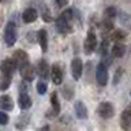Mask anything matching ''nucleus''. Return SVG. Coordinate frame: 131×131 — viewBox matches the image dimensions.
I'll use <instances>...</instances> for the list:
<instances>
[{"label":"nucleus","instance_id":"423d86ee","mask_svg":"<svg viewBox=\"0 0 131 131\" xmlns=\"http://www.w3.org/2000/svg\"><path fill=\"white\" fill-rule=\"evenodd\" d=\"M83 72V63L79 57H74L71 61V75L75 81H79Z\"/></svg>","mask_w":131,"mask_h":131},{"label":"nucleus","instance_id":"cd10ccee","mask_svg":"<svg viewBox=\"0 0 131 131\" xmlns=\"http://www.w3.org/2000/svg\"><path fill=\"white\" fill-rule=\"evenodd\" d=\"M123 72H124V71H123V68H117L116 70V72H115V78H113V85H117L119 82H120Z\"/></svg>","mask_w":131,"mask_h":131},{"label":"nucleus","instance_id":"4be33fe9","mask_svg":"<svg viewBox=\"0 0 131 131\" xmlns=\"http://www.w3.org/2000/svg\"><path fill=\"white\" fill-rule=\"evenodd\" d=\"M72 18H74V10H72V8H67V10L63 11V12H61V14L59 15V18H57V19L63 20V22L71 23Z\"/></svg>","mask_w":131,"mask_h":131},{"label":"nucleus","instance_id":"9b49d317","mask_svg":"<svg viewBox=\"0 0 131 131\" xmlns=\"http://www.w3.org/2000/svg\"><path fill=\"white\" fill-rule=\"evenodd\" d=\"M37 41H38L42 52L48 51V31L45 29H40L38 33H37Z\"/></svg>","mask_w":131,"mask_h":131},{"label":"nucleus","instance_id":"393cba45","mask_svg":"<svg viewBox=\"0 0 131 131\" xmlns=\"http://www.w3.org/2000/svg\"><path fill=\"white\" fill-rule=\"evenodd\" d=\"M112 40H115L116 42H120V40H123V38H126L127 37V33L124 31V30H116V31H113L112 33Z\"/></svg>","mask_w":131,"mask_h":131},{"label":"nucleus","instance_id":"a878e982","mask_svg":"<svg viewBox=\"0 0 131 131\" xmlns=\"http://www.w3.org/2000/svg\"><path fill=\"white\" fill-rule=\"evenodd\" d=\"M61 93H63L64 98H67L68 101H70V100H71V98L74 97V90H72L71 86H64V88L61 89Z\"/></svg>","mask_w":131,"mask_h":131},{"label":"nucleus","instance_id":"2f4dec72","mask_svg":"<svg viewBox=\"0 0 131 131\" xmlns=\"http://www.w3.org/2000/svg\"><path fill=\"white\" fill-rule=\"evenodd\" d=\"M49 130H51V128H49V126L47 124V126H44V127H42V128H41L40 131H49Z\"/></svg>","mask_w":131,"mask_h":131},{"label":"nucleus","instance_id":"4468645a","mask_svg":"<svg viewBox=\"0 0 131 131\" xmlns=\"http://www.w3.org/2000/svg\"><path fill=\"white\" fill-rule=\"evenodd\" d=\"M56 29L60 34H70L72 33V25L68 23V22H63L60 19H56Z\"/></svg>","mask_w":131,"mask_h":131},{"label":"nucleus","instance_id":"6e6552de","mask_svg":"<svg viewBox=\"0 0 131 131\" xmlns=\"http://www.w3.org/2000/svg\"><path fill=\"white\" fill-rule=\"evenodd\" d=\"M37 72H38V77L42 81H47L49 78V74H51V68H49V64L45 59H41L37 64Z\"/></svg>","mask_w":131,"mask_h":131},{"label":"nucleus","instance_id":"1a4fd4ad","mask_svg":"<svg viewBox=\"0 0 131 131\" xmlns=\"http://www.w3.org/2000/svg\"><path fill=\"white\" fill-rule=\"evenodd\" d=\"M37 18H38V14H37V10L33 8V7H29V8H26V10L22 12V20L25 23H27V25L36 22Z\"/></svg>","mask_w":131,"mask_h":131},{"label":"nucleus","instance_id":"6ab92c4d","mask_svg":"<svg viewBox=\"0 0 131 131\" xmlns=\"http://www.w3.org/2000/svg\"><path fill=\"white\" fill-rule=\"evenodd\" d=\"M126 51H127V48H126V45L124 44H122V42H116L112 47V56L113 57H123L126 55Z\"/></svg>","mask_w":131,"mask_h":131},{"label":"nucleus","instance_id":"ddd939ff","mask_svg":"<svg viewBox=\"0 0 131 131\" xmlns=\"http://www.w3.org/2000/svg\"><path fill=\"white\" fill-rule=\"evenodd\" d=\"M0 109L4 111H12L14 109V101H12V98L10 96H7V94H4V96H0Z\"/></svg>","mask_w":131,"mask_h":131},{"label":"nucleus","instance_id":"f8f14e48","mask_svg":"<svg viewBox=\"0 0 131 131\" xmlns=\"http://www.w3.org/2000/svg\"><path fill=\"white\" fill-rule=\"evenodd\" d=\"M15 64L14 61H12V59H4L2 61V64H0V70H2V74H10V75H12L15 71Z\"/></svg>","mask_w":131,"mask_h":131},{"label":"nucleus","instance_id":"bb28decb","mask_svg":"<svg viewBox=\"0 0 131 131\" xmlns=\"http://www.w3.org/2000/svg\"><path fill=\"white\" fill-rule=\"evenodd\" d=\"M101 27H102V30H104L105 33L106 31H111L113 29V20H109V19H104L101 22Z\"/></svg>","mask_w":131,"mask_h":131},{"label":"nucleus","instance_id":"9d476101","mask_svg":"<svg viewBox=\"0 0 131 131\" xmlns=\"http://www.w3.org/2000/svg\"><path fill=\"white\" fill-rule=\"evenodd\" d=\"M120 126L124 131H130L131 130V109L126 108L122 113L120 117Z\"/></svg>","mask_w":131,"mask_h":131},{"label":"nucleus","instance_id":"473e14b6","mask_svg":"<svg viewBox=\"0 0 131 131\" xmlns=\"http://www.w3.org/2000/svg\"><path fill=\"white\" fill-rule=\"evenodd\" d=\"M2 25H3V16L0 15V26H2Z\"/></svg>","mask_w":131,"mask_h":131},{"label":"nucleus","instance_id":"7c9ffc66","mask_svg":"<svg viewBox=\"0 0 131 131\" xmlns=\"http://www.w3.org/2000/svg\"><path fill=\"white\" fill-rule=\"evenodd\" d=\"M56 3H57V6H59L60 8H63L67 6V3H68V0H56Z\"/></svg>","mask_w":131,"mask_h":131},{"label":"nucleus","instance_id":"aec40b11","mask_svg":"<svg viewBox=\"0 0 131 131\" xmlns=\"http://www.w3.org/2000/svg\"><path fill=\"white\" fill-rule=\"evenodd\" d=\"M51 105H52V112L55 116L60 113V102H59V98H57V93L53 92L51 94Z\"/></svg>","mask_w":131,"mask_h":131},{"label":"nucleus","instance_id":"a211bd4d","mask_svg":"<svg viewBox=\"0 0 131 131\" xmlns=\"http://www.w3.org/2000/svg\"><path fill=\"white\" fill-rule=\"evenodd\" d=\"M38 4H40V10H41V16H42L44 22H48V23L53 22L52 14H51V11H49V8L47 7V4H45V3L42 4V3H41V0H38Z\"/></svg>","mask_w":131,"mask_h":131},{"label":"nucleus","instance_id":"72a5a7b5","mask_svg":"<svg viewBox=\"0 0 131 131\" xmlns=\"http://www.w3.org/2000/svg\"><path fill=\"white\" fill-rule=\"evenodd\" d=\"M4 2H6V0H0V3H4Z\"/></svg>","mask_w":131,"mask_h":131},{"label":"nucleus","instance_id":"7ed1b4c3","mask_svg":"<svg viewBox=\"0 0 131 131\" xmlns=\"http://www.w3.org/2000/svg\"><path fill=\"white\" fill-rule=\"evenodd\" d=\"M16 38H18V36H16V27L12 22H10L6 26V30H4V41H6V45L7 47H12L16 42Z\"/></svg>","mask_w":131,"mask_h":131},{"label":"nucleus","instance_id":"f3484780","mask_svg":"<svg viewBox=\"0 0 131 131\" xmlns=\"http://www.w3.org/2000/svg\"><path fill=\"white\" fill-rule=\"evenodd\" d=\"M19 72H20V75H22V78L26 82H31L33 79H34V70H33V66L31 64L26 66V67L22 68Z\"/></svg>","mask_w":131,"mask_h":131},{"label":"nucleus","instance_id":"5701e85b","mask_svg":"<svg viewBox=\"0 0 131 131\" xmlns=\"http://www.w3.org/2000/svg\"><path fill=\"white\" fill-rule=\"evenodd\" d=\"M116 15H117V10H116L115 7H108V8H105V11H104V19L113 20Z\"/></svg>","mask_w":131,"mask_h":131},{"label":"nucleus","instance_id":"f03ea898","mask_svg":"<svg viewBox=\"0 0 131 131\" xmlns=\"http://www.w3.org/2000/svg\"><path fill=\"white\" fill-rule=\"evenodd\" d=\"M97 38H96V34H94L93 30H89L88 31V36L85 38V44H83V51L86 55H92V53L97 49Z\"/></svg>","mask_w":131,"mask_h":131},{"label":"nucleus","instance_id":"0eeeda50","mask_svg":"<svg viewBox=\"0 0 131 131\" xmlns=\"http://www.w3.org/2000/svg\"><path fill=\"white\" fill-rule=\"evenodd\" d=\"M49 77H51V79H52V82L55 85H61L63 83L64 72H63V70H61L60 64H53L52 66V70H51Z\"/></svg>","mask_w":131,"mask_h":131},{"label":"nucleus","instance_id":"b1692460","mask_svg":"<svg viewBox=\"0 0 131 131\" xmlns=\"http://www.w3.org/2000/svg\"><path fill=\"white\" fill-rule=\"evenodd\" d=\"M47 90H48V83H47V81H42V79H41V81L37 82V93L42 96V94L47 93Z\"/></svg>","mask_w":131,"mask_h":131},{"label":"nucleus","instance_id":"c756f323","mask_svg":"<svg viewBox=\"0 0 131 131\" xmlns=\"http://www.w3.org/2000/svg\"><path fill=\"white\" fill-rule=\"evenodd\" d=\"M117 15H119V18L122 19V23H123V25H126V26H128V20H130L128 15H127L126 12H122V11H120V14L117 12Z\"/></svg>","mask_w":131,"mask_h":131},{"label":"nucleus","instance_id":"c85d7f7f","mask_svg":"<svg viewBox=\"0 0 131 131\" xmlns=\"http://www.w3.org/2000/svg\"><path fill=\"white\" fill-rule=\"evenodd\" d=\"M8 120H10V117H8V115L6 112H3V111H0V124L2 126H6Z\"/></svg>","mask_w":131,"mask_h":131},{"label":"nucleus","instance_id":"dca6fc26","mask_svg":"<svg viewBox=\"0 0 131 131\" xmlns=\"http://www.w3.org/2000/svg\"><path fill=\"white\" fill-rule=\"evenodd\" d=\"M74 108H75V115H77L78 119H86L88 117V108H86V105L82 101H77L75 105H74Z\"/></svg>","mask_w":131,"mask_h":131},{"label":"nucleus","instance_id":"2eb2a0df","mask_svg":"<svg viewBox=\"0 0 131 131\" xmlns=\"http://www.w3.org/2000/svg\"><path fill=\"white\" fill-rule=\"evenodd\" d=\"M18 105L20 109L26 111L31 106V98L27 93H20L19 94V98H18Z\"/></svg>","mask_w":131,"mask_h":131},{"label":"nucleus","instance_id":"f257e3e1","mask_svg":"<svg viewBox=\"0 0 131 131\" xmlns=\"http://www.w3.org/2000/svg\"><path fill=\"white\" fill-rule=\"evenodd\" d=\"M12 61H14L15 67H18L19 71L22 68H25L26 66L30 64V60H29L27 53L25 51H22V49H18V51L14 52V59H12Z\"/></svg>","mask_w":131,"mask_h":131},{"label":"nucleus","instance_id":"39448f33","mask_svg":"<svg viewBox=\"0 0 131 131\" xmlns=\"http://www.w3.org/2000/svg\"><path fill=\"white\" fill-rule=\"evenodd\" d=\"M97 113L100 115L102 119H111V117H113V115H115V108H113V105L111 104V102L104 101V102H101V104L98 105Z\"/></svg>","mask_w":131,"mask_h":131},{"label":"nucleus","instance_id":"20e7f679","mask_svg":"<svg viewBox=\"0 0 131 131\" xmlns=\"http://www.w3.org/2000/svg\"><path fill=\"white\" fill-rule=\"evenodd\" d=\"M96 81L100 86H106L108 83V68L105 63H98L96 68Z\"/></svg>","mask_w":131,"mask_h":131},{"label":"nucleus","instance_id":"412c9836","mask_svg":"<svg viewBox=\"0 0 131 131\" xmlns=\"http://www.w3.org/2000/svg\"><path fill=\"white\" fill-rule=\"evenodd\" d=\"M11 82H12V75H10V74H2V78H0V90L6 92L10 88Z\"/></svg>","mask_w":131,"mask_h":131}]
</instances>
